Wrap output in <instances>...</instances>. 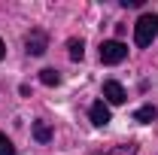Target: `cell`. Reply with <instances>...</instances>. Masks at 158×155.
Returning <instances> with one entry per match:
<instances>
[{"label":"cell","instance_id":"4fadbf2b","mask_svg":"<svg viewBox=\"0 0 158 155\" xmlns=\"http://www.w3.org/2000/svg\"><path fill=\"white\" fill-rule=\"evenodd\" d=\"M3 55H6V46H3V40H0V61H3Z\"/></svg>","mask_w":158,"mask_h":155},{"label":"cell","instance_id":"ba28073f","mask_svg":"<svg viewBox=\"0 0 158 155\" xmlns=\"http://www.w3.org/2000/svg\"><path fill=\"white\" fill-rule=\"evenodd\" d=\"M34 140H37V143H49V140H52L49 122H34Z\"/></svg>","mask_w":158,"mask_h":155},{"label":"cell","instance_id":"5b68a950","mask_svg":"<svg viewBox=\"0 0 158 155\" xmlns=\"http://www.w3.org/2000/svg\"><path fill=\"white\" fill-rule=\"evenodd\" d=\"M88 116H91V122H94L98 128L110 125V107H106V100H94L91 110H88Z\"/></svg>","mask_w":158,"mask_h":155},{"label":"cell","instance_id":"7a4b0ae2","mask_svg":"<svg viewBox=\"0 0 158 155\" xmlns=\"http://www.w3.org/2000/svg\"><path fill=\"white\" fill-rule=\"evenodd\" d=\"M128 58V46L122 40H103L100 43V61L103 64H122Z\"/></svg>","mask_w":158,"mask_h":155},{"label":"cell","instance_id":"30bf717a","mask_svg":"<svg viewBox=\"0 0 158 155\" xmlns=\"http://www.w3.org/2000/svg\"><path fill=\"white\" fill-rule=\"evenodd\" d=\"M67 49H70V58L73 61H82V55H85V46H82V40H70V43H67Z\"/></svg>","mask_w":158,"mask_h":155},{"label":"cell","instance_id":"6da1fadb","mask_svg":"<svg viewBox=\"0 0 158 155\" xmlns=\"http://www.w3.org/2000/svg\"><path fill=\"white\" fill-rule=\"evenodd\" d=\"M158 34V15L155 12H143L134 24V43H137L140 49H146V46H152V40Z\"/></svg>","mask_w":158,"mask_h":155},{"label":"cell","instance_id":"8992f818","mask_svg":"<svg viewBox=\"0 0 158 155\" xmlns=\"http://www.w3.org/2000/svg\"><path fill=\"white\" fill-rule=\"evenodd\" d=\"M91 155H137V146L134 143H113V146H103Z\"/></svg>","mask_w":158,"mask_h":155},{"label":"cell","instance_id":"8fae6325","mask_svg":"<svg viewBox=\"0 0 158 155\" xmlns=\"http://www.w3.org/2000/svg\"><path fill=\"white\" fill-rule=\"evenodd\" d=\"M0 155H15V149H12V140L6 134H0Z\"/></svg>","mask_w":158,"mask_h":155},{"label":"cell","instance_id":"3957f363","mask_svg":"<svg viewBox=\"0 0 158 155\" xmlns=\"http://www.w3.org/2000/svg\"><path fill=\"white\" fill-rule=\"evenodd\" d=\"M24 49H27V55H46V49H49V37H46V31H31L27 37H24Z\"/></svg>","mask_w":158,"mask_h":155},{"label":"cell","instance_id":"7c38bea8","mask_svg":"<svg viewBox=\"0 0 158 155\" xmlns=\"http://www.w3.org/2000/svg\"><path fill=\"white\" fill-rule=\"evenodd\" d=\"M118 3H122L125 9H128V6H131V9H137V6H143V0H118Z\"/></svg>","mask_w":158,"mask_h":155},{"label":"cell","instance_id":"52a82bcc","mask_svg":"<svg viewBox=\"0 0 158 155\" xmlns=\"http://www.w3.org/2000/svg\"><path fill=\"white\" fill-rule=\"evenodd\" d=\"M155 119H158V110L152 107V103L140 107L137 113H134V122H140V125H149V122H155Z\"/></svg>","mask_w":158,"mask_h":155},{"label":"cell","instance_id":"9c48e42d","mask_svg":"<svg viewBox=\"0 0 158 155\" xmlns=\"http://www.w3.org/2000/svg\"><path fill=\"white\" fill-rule=\"evenodd\" d=\"M40 82H43V85H58V82H61V73H58V70H52V67H46V70H40Z\"/></svg>","mask_w":158,"mask_h":155},{"label":"cell","instance_id":"277c9868","mask_svg":"<svg viewBox=\"0 0 158 155\" xmlns=\"http://www.w3.org/2000/svg\"><path fill=\"white\" fill-rule=\"evenodd\" d=\"M103 97H106V107H110V103H113V107H122V103L128 100L122 82H116V79H106V82H103Z\"/></svg>","mask_w":158,"mask_h":155}]
</instances>
